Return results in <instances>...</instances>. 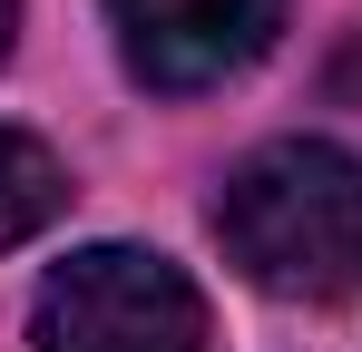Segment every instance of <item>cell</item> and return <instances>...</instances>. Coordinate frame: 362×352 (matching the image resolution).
Segmentation results:
<instances>
[{
    "instance_id": "obj_1",
    "label": "cell",
    "mask_w": 362,
    "mask_h": 352,
    "mask_svg": "<svg viewBox=\"0 0 362 352\" xmlns=\"http://www.w3.org/2000/svg\"><path fill=\"white\" fill-rule=\"evenodd\" d=\"M216 235L245 264V284L284 303H343L362 284V157L333 137L255 147L216 196Z\"/></svg>"
},
{
    "instance_id": "obj_3",
    "label": "cell",
    "mask_w": 362,
    "mask_h": 352,
    "mask_svg": "<svg viewBox=\"0 0 362 352\" xmlns=\"http://www.w3.org/2000/svg\"><path fill=\"white\" fill-rule=\"evenodd\" d=\"M108 30L147 88L186 98V88H226L274 49L284 0H108Z\"/></svg>"
},
{
    "instance_id": "obj_5",
    "label": "cell",
    "mask_w": 362,
    "mask_h": 352,
    "mask_svg": "<svg viewBox=\"0 0 362 352\" xmlns=\"http://www.w3.org/2000/svg\"><path fill=\"white\" fill-rule=\"evenodd\" d=\"M10 40H20V0H0V59H10Z\"/></svg>"
},
{
    "instance_id": "obj_4",
    "label": "cell",
    "mask_w": 362,
    "mask_h": 352,
    "mask_svg": "<svg viewBox=\"0 0 362 352\" xmlns=\"http://www.w3.org/2000/svg\"><path fill=\"white\" fill-rule=\"evenodd\" d=\"M69 206V176L59 157L30 137V127H0V245H20V235H40L49 216Z\"/></svg>"
},
{
    "instance_id": "obj_2",
    "label": "cell",
    "mask_w": 362,
    "mask_h": 352,
    "mask_svg": "<svg viewBox=\"0 0 362 352\" xmlns=\"http://www.w3.org/2000/svg\"><path fill=\"white\" fill-rule=\"evenodd\" d=\"M40 352H206V293L147 245H88L30 303Z\"/></svg>"
}]
</instances>
